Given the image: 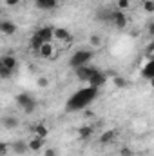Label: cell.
Wrapping results in <instances>:
<instances>
[{"mask_svg":"<svg viewBox=\"0 0 154 156\" xmlns=\"http://www.w3.org/2000/svg\"><path fill=\"white\" fill-rule=\"evenodd\" d=\"M96 98H98V89L93 87V85H85V87L78 89L76 93L65 102V111H67V113L83 111V109H87Z\"/></svg>","mask_w":154,"mask_h":156,"instance_id":"1","label":"cell"},{"mask_svg":"<svg viewBox=\"0 0 154 156\" xmlns=\"http://www.w3.org/2000/svg\"><path fill=\"white\" fill-rule=\"evenodd\" d=\"M53 40H54V27H51V26H42V27H38V29L31 35V38H29V49L38 55L40 47H42L44 44H47V42H53Z\"/></svg>","mask_w":154,"mask_h":156,"instance_id":"2","label":"cell"},{"mask_svg":"<svg viewBox=\"0 0 154 156\" xmlns=\"http://www.w3.org/2000/svg\"><path fill=\"white\" fill-rule=\"evenodd\" d=\"M93 58H94V51H93L91 47H80V49H76V51L71 55L69 66L76 71V69L83 67V66H89V64L93 62Z\"/></svg>","mask_w":154,"mask_h":156,"instance_id":"3","label":"cell"},{"mask_svg":"<svg viewBox=\"0 0 154 156\" xmlns=\"http://www.w3.org/2000/svg\"><path fill=\"white\" fill-rule=\"evenodd\" d=\"M15 102H16V105H18L26 115H33V113L37 111V100H35L29 93H18V94L15 96Z\"/></svg>","mask_w":154,"mask_h":156,"instance_id":"4","label":"cell"},{"mask_svg":"<svg viewBox=\"0 0 154 156\" xmlns=\"http://www.w3.org/2000/svg\"><path fill=\"white\" fill-rule=\"evenodd\" d=\"M111 22H113V26H114V27H118V29H123V27H127L129 18H127L125 11H121V9H113Z\"/></svg>","mask_w":154,"mask_h":156,"instance_id":"5","label":"cell"},{"mask_svg":"<svg viewBox=\"0 0 154 156\" xmlns=\"http://www.w3.org/2000/svg\"><path fill=\"white\" fill-rule=\"evenodd\" d=\"M96 71H98V69H96V67H93L91 64H89V66H83V67L76 69V78L80 80V82H85V83H87L91 78L96 75Z\"/></svg>","mask_w":154,"mask_h":156,"instance_id":"6","label":"cell"},{"mask_svg":"<svg viewBox=\"0 0 154 156\" xmlns=\"http://www.w3.org/2000/svg\"><path fill=\"white\" fill-rule=\"evenodd\" d=\"M38 56L44 58V60H53V58L56 56V45H54L53 42L44 44V45L40 47V51H38Z\"/></svg>","mask_w":154,"mask_h":156,"instance_id":"7","label":"cell"},{"mask_svg":"<svg viewBox=\"0 0 154 156\" xmlns=\"http://www.w3.org/2000/svg\"><path fill=\"white\" fill-rule=\"evenodd\" d=\"M11 151L18 156L29 153V140H15V142L11 144Z\"/></svg>","mask_w":154,"mask_h":156,"instance_id":"8","label":"cell"},{"mask_svg":"<svg viewBox=\"0 0 154 156\" xmlns=\"http://www.w3.org/2000/svg\"><path fill=\"white\" fill-rule=\"evenodd\" d=\"M16 31H18V27H16L15 22H11V20H2L0 22V33L4 37H13Z\"/></svg>","mask_w":154,"mask_h":156,"instance_id":"9","label":"cell"},{"mask_svg":"<svg viewBox=\"0 0 154 156\" xmlns=\"http://www.w3.org/2000/svg\"><path fill=\"white\" fill-rule=\"evenodd\" d=\"M0 67H5V69H9V71H16V67H18V60L13 56V55H4L2 58H0Z\"/></svg>","mask_w":154,"mask_h":156,"instance_id":"10","label":"cell"},{"mask_svg":"<svg viewBox=\"0 0 154 156\" xmlns=\"http://www.w3.org/2000/svg\"><path fill=\"white\" fill-rule=\"evenodd\" d=\"M76 134H78V138L80 140H83V142H89L93 136H94V127L93 125H82V127H78V131H76Z\"/></svg>","mask_w":154,"mask_h":156,"instance_id":"11","label":"cell"},{"mask_svg":"<svg viewBox=\"0 0 154 156\" xmlns=\"http://www.w3.org/2000/svg\"><path fill=\"white\" fill-rule=\"evenodd\" d=\"M116 138H118V131L116 129H107V131H103L102 134H100V144L102 145H109V144H113Z\"/></svg>","mask_w":154,"mask_h":156,"instance_id":"12","label":"cell"},{"mask_svg":"<svg viewBox=\"0 0 154 156\" xmlns=\"http://www.w3.org/2000/svg\"><path fill=\"white\" fill-rule=\"evenodd\" d=\"M45 149V138H40V136H31L29 138V151L31 153H38Z\"/></svg>","mask_w":154,"mask_h":156,"instance_id":"13","label":"cell"},{"mask_svg":"<svg viewBox=\"0 0 154 156\" xmlns=\"http://www.w3.org/2000/svg\"><path fill=\"white\" fill-rule=\"evenodd\" d=\"M58 2L60 0H35V5L40 11H53L58 7Z\"/></svg>","mask_w":154,"mask_h":156,"instance_id":"14","label":"cell"},{"mask_svg":"<svg viewBox=\"0 0 154 156\" xmlns=\"http://www.w3.org/2000/svg\"><path fill=\"white\" fill-rule=\"evenodd\" d=\"M105 82H107V75H105V73H102V71L98 69V71H96V75L87 82V85H93V87L100 89L102 85H105Z\"/></svg>","mask_w":154,"mask_h":156,"instance_id":"15","label":"cell"},{"mask_svg":"<svg viewBox=\"0 0 154 156\" xmlns=\"http://www.w3.org/2000/svg\"><path fill=\"white\" fill-rule=\"evenodd\" d=\"M54 40H58V42H71L73 40V35L69 33V29H65V27H54Z\"/></svg>","mask_w":154,"mask_h":156,"instance_id":"16","label":"cell"},{"mask_svg":"<svg viewBox=\"0 0 154 156\" xmlns=\"http://www.w3.org/2000/svg\"><path fill=\"white\" fill-rule=\"evenodd\" d=\"M142 76L147 78V80L154 78V56H151V58L143 64V67H142Z\"/></svg>","mask_w":154,"mask_h":156,"instance_id":"17","label":"cell"},{"mask_svg":"<svg viewBox=\"0 0 154 156\" xmlns=\"http://www.w3.org/2000/svg\"><path fill=\"white\" fill-rule=\"evenodd\" d=\"M49 134V129L44 125V123H37L31 127V136H40V138H47Z\"/></svg>","mask_w":154,"mask_h":156,"instance_id":"18","label":"cell"},{"mask_svg":"<svg viewBox=\"0 0 154 156\" xmlns=\"http://www.w3.org/2000/svg\"><path fill=\"white\" fill-rule=\"evenodd\" d=\"M18 118L16 116H4V120H2V125L5 127V129H16L18 127Z\"/></svg>","mask_w":154,"mask_h":156,"instance_id":"19","label":"cell"},{"mask_svg":"<svg viewBox=\"0 0 154 156\" xmlns=\"http://www.w3.org/2000/svg\"><path fill=\"white\" fill-rule=\"evenodd\" d=\"M89 47L91 49H96V47H102V37L98 33H93L89 37Z\"/></svg>","mask_w":154,"mask_h":156,"instance_id":"20","label":"cell"},{"mask_svg":"<svg viewBox=\"0 0 154 156\" xmlns=\"http://www.w3.org/2000/svg\"><path fill=\"white\" fill-rule=\"evenodd\" d=\"M118 156H136V151H134L132 147H129V145H123V147L120 149Z\"/></svg>","mask_w":154,"mask_h":156,"instance_id":"21","label":"cell"},{"mask_svg":"<svg viewBox=\"0 0 154 156\" xmlns=\"http://www.w3.org/2000/svg\"><path fill=\"white\" fill-rule=\"evenodd\" d=\"M142 4H143V11L149 13V15H152L154 13V0H143Z\"/></svg>","mask_w":154,"mask_h":156,"instance_id":"22","label":"cell"},{"mask_svg":"<svg viewBox=\"0 0 154 156\" xmlns=\"http://www.w3.org/2000/svg\"><path fill=\"white\" fill-rule=\"evenodd\" d=\"M113 82H114V85H116V87H120V89H123V87H127V83H129V82H127L125 78H123V76H120V75L113 78Z\"/></svg>","mask_w":154,"mask_h":156,"instance_id":"23","label":"cell"},{"mask_svg":"<svg viewBox=\"0 0 154 156\" xmlns=\"http://www.w3.org/2000/svg\"><path fill=\"white\" fill-rule=\"evenodd\" d=\"M129 7H131V0H116V9L127 11Z\"/></svg>","mask_w":154,"mask_h":156,"instance_id":"24","label":"cell"},{"mask_svg":"<svg viewBox=\"0 0 154 156\" xmlns=\"http://www.w3.org/2000/svg\"><path fill=\"white\" fill-rule=\"evenodd\" d=\"M13 76V71H9V69H5V67H0V78H4V80H7V78Z\"/></svg>","mask_w":154,"mask_h":156,"instance_id":"25","label":"cell"},{"mask_svg":"<svg viewBox=\"0 0 154 156\" xmlns=\"http://www.w3.org/2000/svg\"><path fill=\"white\" fill-rule=\"evenodd\" d=\"M42 156H58V151H56L54 147H45Z\"/></svg>","mask_w":154,"mask_h":156,"instance_id":"26","label":"cell"},{"mask_svg":"<svg viewBox=\"0 0 154 156\" xmlns=\"http://www.w3.org/2000/svg\"><path fill=\"white\" fill-rule=\"evenodd\" d=\"M37 85H38V87H47V85H49V78L47 76H38Z\"/></svg>","mask_w":154,"mask_h":156,"instance_id":"27","label":"cell"},{"mask_svg":"<svg viewBox=\"0 0 154 156\" xmlns=\"http://www.w3.org/2000/svg\"><path fill=\"white\" fill-rule=\"evenodd\" d=\"M147 35H149L151 38H154V20H151V22L147 24Z\"/></svg>","mask_w":154,"mask_h":156,"instance_id":"28","label":"cell"},{"mask_svg":"<svg viewBox=\"0 0 154 156\" xmlns=\"http://www.w3.org/2000/svg\"><path fill=\"white\" fill-rule=\"evenodd\" d=\"M22 0H5V5L7 7H15V5H20Z\"/></svg>","mask_w":154,"mask_h":156,"instance_id":"29","label":"cell"},{"mask_svg":"<svg viewBox=\"0 0 154 156\" xmlns=\"http://www.w3.org/2000/svg\"><path fill=\"white\" fill-rule=\"evenodd\" d=\"M147 53H149V56H154V38H152V42L149 44V47H147Z\"/></svg>","mask_w":154,"mask_h":156,"instance_id":"30","label":"cell"},{"mask_svg":"<svg viewBox=\"0 0 154 156\" xmlns=\"http://www.w3.org/2000/svg\"><path fill=\"white\" fill-rule=\"evenodd\" d=\"M0 149H2V156H5V154H7V149H9V147H7V144L4 142V144L0 145Z\"/></svg>","mask_w":154,"mask_h":156,"instance_id":"31","label":"cell"},{"mask_svg":"<svg viewBox=\"0 0 154 156\" xmlns=\"http://www.w3.org/2000/svg\"><path fill=\"white\" fill-rule=\"evenodd\" d=\"M149 83H151V87L154 89V78H151V80H149Z\"/></svg>","mask_w":154,"mask_h":156,"instance_id":"32","label":"cell"},{"mask_svg":"<svg viewBox=\"0 0 154 156\" xmlns=\"http://www.w3.org/2000/svg\"><path fill=\"white\" fill-rule=\"evenodd\" d=\"M136 2H143V0H136Z\"/></svg>","mask_w":154,"mask_h":156,"instance_id":"33","label":"cell"},{"mask_svg":"<svg viewBox=\"0 0 154 156\" xmlns=\"http://www.w3.org/2000/svg\"><path fill=\"white\" fill-rule=\"evenodd\" d=\"M60 2H64V0H60Z\"/></svg>","mask_w":154,"mask_h":156,"instance_id":"34","label":"cell"}]
</instances>
